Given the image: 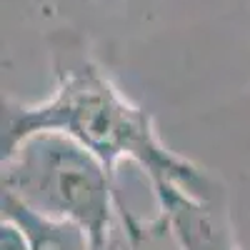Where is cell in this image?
Instances as JSON below:
<instances>
[{
  "mask_svg": "<svg viewBox=\"0 0 250 250\" xmlns=\"http://www.w3.org/2000/svg\"><path fill=\"white\" fill-rule=\"evenodd\" d=\"M38 130H60L75 138L100 158L113 178L118 163L130 158L148 173L153 185L173 183L195 198L225 195L223 185L203 168L165 148L155 135L153 115L125 100L110 78L90 60L58 70V88L43 103L23 105L3 98L0 150L8 153Z\"/></svg>",
  "mask_w": 250,
  "mask_h": 250,
  "instance_id": "cell-1",
  "label": "cell"
},
{
  "mask_svg": "<svg viewBox=\"0 0 250 250\" xmlns=\"http://www.w3.org/2000/svg\"><path fill=\"white\" fill-rule=\"evenodd\" d=\"M0 188L38 215L83 225L93 248L115 215L113 175L95 153L60 130L30 133L3 153Z\"/></svg>",
  "mask_w": 250,
  "mask_h": 250,
  "instance_id": "cell-2",
  "label": "cell"
},
{
  "mask_svg": "<svg viewBox=\"0 0 250 250\" xmlns=\"http://www.w3.org/2000/svg\"><path fill=\"white\" fill-rule=\"evenodd\" d=\"M153 190L168 213L183 250H238L225 195L195 198L173 183L153 185Z\"/></svg>",
  "mask_w": 250,
  "mask_h": 250,
  "instance_id": "cell-3",
  "label": "cell"
},
{
  "mask_svg": "<svg viewBox=\"0 0 250 250\" xmlns=\"http://www.w3.org/2000/svg\"><path fill=\"white\" fill-rule=\"evenodd\" d=\"M93 250H183L168 213L160 208L155 218H135L115 193V215L103 243Z\"/></svg>",
  "mask_w": 250,
  "mask_h": 250,
  "instance_id": "cell-4",
  "label": "cell"
},
{
  "mask_svg": "<svg viewBox=\"0 0 250 250\" xmlns=\"http://www.w3.org/2000/svg\"><path fill=\"white\" fill-rule=\"evenodd\" d=\"M0 213L5 220L20 225L30 243V250H93V240L83 225L43 218L8 193L0 198Z\"/></svg>",
  "mask_w": 250,
  "mask_h": 250,
  "instance_id": "cell-5",
  "label": "cell"
},
{
  "mask_svg": "<svg viewBox=\"0 0 250 250\" xmlns=\"http://www.w3.org/2000/svg\"><path fill=\"white\" fill-rule=\"evenodd\" d=\"M0 250H30V243L20 230V225L5 218L0 220Z\"/></svg>",
  "mask_w": 250,
  "mask_h": 250,
  "instance_id": "cell-6",
  "label": "cell"
}]
</instances>
